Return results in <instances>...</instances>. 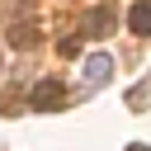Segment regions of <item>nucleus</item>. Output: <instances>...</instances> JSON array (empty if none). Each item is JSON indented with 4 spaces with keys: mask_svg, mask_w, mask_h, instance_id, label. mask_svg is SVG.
I'll list each match as a JSON object with an SVG mask.
<instances>
[{
    "mask_svg": "<svg viewBox=\"0 0 151 151\" xmlns=\"http://www.w3.org/2000/svg\"><path fill=\"white\" fill-rule=\"evenodd\" d=\"M28 104H33V113H57L66 104V85L61 80H38L33 94H28Z\"/></svg>",
    "mask_w": 151,
    "mask_h": 151,
    "instance_id": "obj_1",
    "label": "nucleus"
},
{
    "mask_svg": "<svg viewBox=\"0 0 151 151\" xmlns=\"http://www.w3.org/2000/svg\"><path fill=\"white\" fill-rule=\"evenodd\" d=\"M109 28H113V14H109V9H90V14H80V33H85V38H104Z\"/></svg>",
    "mask_w": 151,
    "mask_h": 151,
    "instance_id": "obj_2",
    "label": "nucleus"
},
{
    "mask_svg": "<svg viewBox=\"0 0 151 151\" xmlns=\"http://www.w3.org/2000/svg\"><path fill=\"white\" fill-rule=\"evenodd\" d=\"M127 24H132V33L151 38V0H137V5H132V14H127Z\"/></svg>",
    "mask_w": 151,
    "mask_h": 151,
    "instance_id": "obj_3",
    "label": "nucleus"
},
{
    "mask_svg": "<svg viewBox=\"0 0 151 151\" xmlns=\"http://www.w3.org/2000/svg\"><path fill=\"white\" fill-rule=\"evenodd\" d=\"M109 71H113V57H109V52H94V57L85 61V76H90L94 85H99V80H109Z\"/></svg>",
    "mask_w": 151,
    "mask_h": 151,
    "instance_id": "obj_4",
    "label": "nucleus"
},
{
    "mask_svg": "<svg viewBox=\"0 0 151 151\" xmlns=\"http://www.w3.org/2000/svg\"><path fill=\"white\" fill-rule=\"evenodd\" d=\"M9 42H14V47H33V42H38V28H33V24H19V28L9 33Z\"/></svg>",
    "mask_w": 151,
    "mask_h": 151,
    "instance_id": "obj_5",
    "label": "nucleus"
},
{
    "mask_svg": "<svg viewBox=\"0 0 151 151\" xmlns=\"http://www.w3.org/2000/svg\"><path fill=\"white\" fill-rule=\"evenodd\" d=\"M146 99H151V80H146V85H137V90H127V104H132V109H142Z\"/></svg>",
    "mask_w": 151,
    "mask_h": 151,
    "instance_id": "obj_6",
    "label": "nucleus"
},
{
    "mask_svg": "<svg viewBox=\"0 0 151 151\" xmlns=\"http://www.w3.org/2000/svg\"><path fill=\"white\" fill-rule=\"evenodd\" d=\"M57 52H61V57H76V52H80V38H61Z\"/></svg>",
    "mask_w": 151,
    "mask_h": 151,
    "instance_id": "obj_7",
    "label": "nucleus"
},
{
    "mask_svg": "<svg viewBox=\"0 0 151 151\" xmlns=\"http://www.w3.org/2000/svg\"><path fill=\"white\" fill-rule=\"evenodd\" d=\"M127 151H151V146H142V142H132V146H127Z\"/></svg>",
    "mask_w": 151,
    "mask_h": 151,
    "instance_id": "obj_8",
    "label": "nucleus"
}]
</instances>
